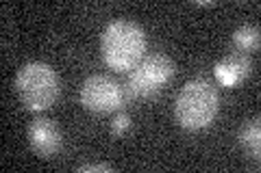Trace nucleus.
<instances>
[{"label": "nucleus", "mask_w": 261, "mask_h": 173, "mask_svg": "<svg viewBox=\"0 0 261 173\" xmlns=\"http://www.w3.org/2000/svg\"><path fill=\"white\" fill-rule=\"evenodd\" d=\"M100 48H102L105 61H107L111 70H118V72L133 70L142 61L146 50L144 30L135 22L116 20L105 28Z\"/></svg>", "instance_id": "f257e3e1"}, {"label": "nucleus", "mask_w": 261, "mask_h": 173, "mask_svg": "<svg viewBox=\"0 0 261 173\" xmlns=\"http://www.w3.org/2000/svg\"><path fill=\"white\" fill-rule=\"evenodd\" d=\"M220 97L216 87L207 80H190L181 89L174 104L176 121L185 130H200L207 128L218 115Z\"/></svg>", "instance_id": "f03ea898"}, {"label": "nucleus", "mask_w": 261, "mask_h": 173, "mask_svg": "<svg viewBox=\"0 0 261 173\" xmlns=\"http://www.w3.org/2000/svg\"><path fill=\"white\" fill-rule=\"evenodd\" d=\"M15 89L20 93L22 104L29 111H44L59 95V78L50 65L33 61L18 72Z\"/></svg>", "instance_id": "7ed1b4c3"}, {"label": "nucleus", "mask_w": 261, "mask_h": 173, "mask_svg": "<svg viewBox=\"0 0 261 173\" xmlns=\"http://www.w3.org/2000/svg\"><path fill=\"white\" fill-rule=\"evenodd\" d=\"M174 76V63L166 54H150L130 70L128 93L133 97H152L161 85Z\"/></svg>", "instance_id": "20e7f679"}, {"label": "nucleus", "mask_w": 261, "mask_h": 173, "mask_svg": "<svg viewBox=\"0 0 261 173\" xmlns=\"http://www.w3.org/2000/svg\"><path fill=\"white\" fill-rule=\"evenodd\" d=\"M122 102H124L122 87L105 74H94L81 87V104L92 113H111L120 109Z\"/></svg>", "instance_id": "39448f33"}, {"label": "nucleus", "mask_w": 261, "mask_h": 173, "mask_svg": "<svg viewBox=\"0 0 261 173\" xmlns=\"http://www.w3.org/2000/svg\"><path fill=\"white\" fill-rule=\"evenodd\" d=\"M29 141L39 156L50 158L63 147V136L57 123L46 117H35L29 126Z\"/></svg>", "instance_id": "423d86ee"}, {"label": "nucleus", "mask_w": 261, "mask_h": 173, "mask_svg": "<svg viewBox=\"0 0 261 173\" xmlns=\"http://www.w3.org/2000/svg\"><path fill=\"white\" fill-rule=\"evenodd\" d=\"M250 70H252V61L246 52H231L222 61L216 63V78L224 87H233L246 78Z\"/></svg>", "instance_id": "0eeeda50"}, {"label": "nucleus", "mask_w": 261, "mask_h": 173, "mask_svg": "<svg viewBox=\"0 0 261 173\" xmlns=\"http://www.w3.org/2000/svg\"><path fill=\"white\" fill-rule=\"evenodd\" d=\"M240 145L250 158H259V147H261V126L259 119H250L240 130Z\"/></svg>", "instance_id": "6e6552de"}, {"label": "nucleus", "mask_w": 261, "mask_h": 173, "mask_svg": "<svg viewBox=\"0 0 261 173\" xmlns=\"http://www.w3.org/2000/svg\"><path fill=\"white\" fill-rule=\"evenodd\" d=\"M233 44L238 52H248L259 48V28L255 24H244L233 32Z\"/></svg>", "instance_id": "1a4fd4ad"}, {"label": "nucleus", "mask_w": 261, "mask_h": 173, "mask_svg": "<svg viewBox=\"0 0 261 173\" xmlns=\"http://www.w3.org/2000/svg\"><path fill=\"white\" fill-rule=\"evenodd\" d=\"M130 128V119H128V115H118L116 119H113V123H111V134H116V136H120V134H124L126 130Z\"/></svg>", "instance_id": "9d476101"}, {"label": "nucleus", "mask_w": 261, "mask_h": 173, "mask_svg": "<svg viewBox=\"0 0 261 173\" xmlns=\"http://www.w3.org/2000/svg\"><path fill=\"white\" fill-rule=\"evenodd\" d=\"M79 171H111V164H83V167H79Z\"/></svg>", "instance_id": "9b49d317"}]
</instances>
